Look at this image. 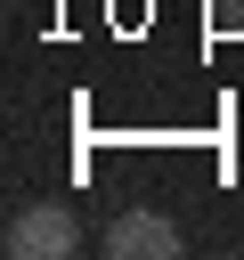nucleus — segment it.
<instances>
[{
    "mask_svg": "<svg viewBox=\"0 0 244 260\" xmlns=\"http://www.w3.org/2000/svg\"><path fill=\"white\" fill-rule=\"evenodd\" d=\"M0 244H8V260H65L81 244V219H73V203H24Z\"/></svg>",
    "mask_w": 244,
    "mask_h": 260,
    "instance_id": "1",
    "label": "nucleus"
},
{
    "mask_svg": "<svg viewBox=\"0 0 244 260\" xmlns=\"http://www.w3.org/2000/svg\"><path fill=\"white\" fill-rule=\"evenodd\" d=\"M106 260H179V219H163L155 203H130L106 219Z\"/></svg>",
    "mask_w": 244,
    "mask_h": 260,
    "instance_id": "2",
    "label": "nucleus"
},
{
    "mask_svg": "<svg viewBox=\"0 0 244 260\" xmlns=\"http://www.w3.org/2000/svg\"><path fill=\"white\" fill-rule=\"evenodd\" d=\"M211 16L220 24H244V0H211Z\"/></svg>",
    "mask_w": 244,
    "mask_h": 260,
    "instance_id": "3",
    "label": "nucleus"
}]
</instances>
